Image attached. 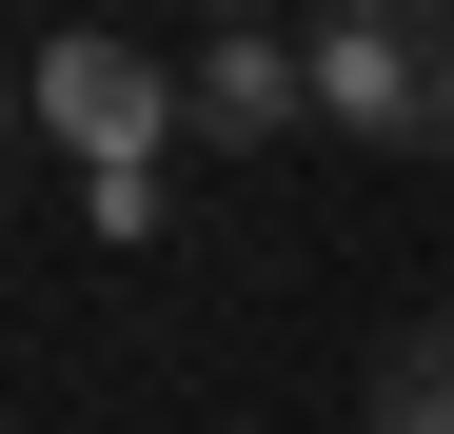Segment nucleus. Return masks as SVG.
<instances>
[{
    "mask_svg": "<svg viewBox=\"0 0 454 434\" xmlns=\"http://www.w3.org/2000/svg\"><path fill=\"white\" fill-rule=\"evenodd\" d=\"M20 119H40L80 178H159V138H198V80H178V40L40 20V59H20Z\"/></svg>",
    "mask_w": 454,
    "mask_h": 434,
    "instance_id": "1",
    "label": "nucleus"
},
{
    "mask_svg": "<svg viewBox=\"0 0 454 434\" xmlns=\"http://www.w3.org/2000/svg\"><path fill=\"white\" fill-rule=\"evenodd\" d=\"M317 119L375 138V159H434L454 138V0H317Z\"/></svg>",
    "mask_w": 454,
    "mask_h": 434,
    "instance_id": "2",
    "label": "nucleus"
},
{
    "mask_svg": "<svg viewBox=\"0 0 454 434\" xmlns=\"http://www.w3.org/2000/svg\"><path fill=\"white\" fill-rule=\"evenodd\" d=\"M178 80H198V138H217V159H277V138L317 119V40H277V20H198Z\"/></svg>",
    "mask_w": 454,
    "mask_h": 434,
    "instance_id": "3",
    "label": "nucleus"
},
{
    "mask_svg": "<svg viewBox=\"0 0 454 434\" xmlns=\"http://www.w3.org/2000/svg\"><path fill=\"white\" fill-rule=\"evenodd\" d=\"M375 434H454V316H415L375 355Z\"/></svg>",
    "mask_w": 454,
    "mask_h": 434,
    "instance_id": "4",
    "label": "nucleus"
},
{
    "mask_svg": "<svg viewBox=\"0 0 454 434\" xmlns=\"http://www.w3.org/2000/svg\"><path fill=\"white\" fill-rule=\"evenodd\" d=\"M198 20H317V0H198Z\"/></svg>",
    "mask_w": 454,
    "mask_h": 434,
    "instance_id": "5",
    "label": "nucleus"
}]
</instances>
